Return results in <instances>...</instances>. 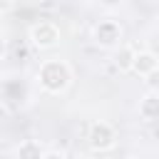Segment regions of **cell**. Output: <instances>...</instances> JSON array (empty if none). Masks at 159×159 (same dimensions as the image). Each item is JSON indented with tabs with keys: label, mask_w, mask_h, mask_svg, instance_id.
<instances>
[{
	"label": "cell",
	"mask_w": 159,
	"mask_h": 159,
	"mask_svg": "<svg viewBox=\"0 0 159 159\" xmlns=\"http://www.w3.org/2000/svg\"><path fill=\"white\" fill-rule=\"evenodd\" d=\"M72 80H75V72H72L70 62L62 57L42 60L37 67V84L45 94H52V97L65 94L72 87Z\"/></svg>",
	"instance_id": "6da1fadb"
},
{
	"label": "cell",
	"mask_w": 159,
	"mask_h": 159,
	"mask_svg": "<svg viewBox=\"0 0 159 159\" xmlns=\"http://www.w3.org/2000/svg\"><path fill=\"white\" fill-rule=\"evenodd\" d=\"M27 40H30V45H32L37 52H47V50H52V47L60 45L62 30H60V25L52 22V20H40V22L30 25Z\"/></svg>",
	"instance_id": "7a4b0ae2"
},
{
	"label": "cell",
	"mask_w": 159,
	"mask_h": 159,
	"mask_svg": "<svg viewBox=\"0 0 159 159\" xmlns=\"http://www.w3.org/2000/svg\"><path fill=\"white\" fill-rule=\"evenodd\" d=\"M114 144H117L114 124H109L107 119H94L87 129V147L94 154H104V152H112Z\"/></svg>",
	"instance_id": "3957f363"
},
{
	"label": "cell",
	"mask_w": 159,
	"mask_h": 159,
	"mask_svg": "<svg viewBox=\"0 0 159 159\" xmlns=\"http://www.w3.org/2000/svg\"><path fill=\"white\" fill-rule=\"evenodd\" d=\"M122 37H124V30L117 20L107 17V20H99L94 27H92V42L102 50H117L122 45Z\"/></svg>",
	"instance_id": "277c9868"
},
{
	"label": "cell",
	"mask_w": 159,
	"mask_h": 159,
	"mask_svg": "<svg viewBox=\"0 0 159 159\" xmlns=\"http://www.w3.org/2000/svg\"><path fill=\"white\" fill-rule=\"evenodd\" d=\"M159 67V57H157V52H152V50H137V57H134V65H132V72L134 75H139L142 80L152 72V70H157Z\"/></svg>",
	"instance_id": "5b68a950"
},
{
	"label": "cell",
	"mask_w": 159,
	"mask_h": 159,
	"mask_svg": "<svg viewBox=\"0 0 159 159\" xmlns=\"http://www.w3.org/2000/svg\"><path fill=\"white\" fill-rule=\"evenodd\" d=\"M134 57H137V50L132 45H119L114 50V57H112V65L117 72H132V65H134Z\"/></svg>",
	"instance_id": "8992f818"
},
{
	"label": "cell",
	"mask_w": 159,
	"mask_h": 159,
	"mask_svg": "<svg viewBox=\"0 0 159 159\" xmlns=\"http://www.w3.org/2000/svg\"><path fill=\"white\" fill-rule=\"evenodd\" d=\"M139 117L142 122H157L159 119V94L154 92H147L142 99H139Z\"/></svg>",
	"instance_id": "52a82bcc"
},
{
	"label": "cell",
	"mask_w": 159,
	"mask_h": 159,
	"mask_svg": "<svg viewBox=\"0 0 159 159\" xmlns=\"http://www.w3.org/2000/svg\"><path fill=\"white\" fill-rule=\"evenodd\" d=\"M42 154H45V149L37 139H25L15 149V159H42Z\"/></svg>",
	"instance_id": "ba28073f"
},
{
	"label": "cell",
	"mask_w": 159,
	"mask_h": 159,
	"mask_svg": "<svg viewBox=\"0 0 159 159\" xmlns=\"http://www.w3.org/2000/svg\"><path fill=\"white\" fill-rule=\"evenodd\" d=\"M144 84H147V89H149V92L159 94V67H157V70H152V72L144 77Z\"/></svg>",
	"instance_id": "9c48e42d"
},
{
	"label": "cell",
	"mask_w": 159,
	"mask_h": 159,
	"mask_svg": "<svg viewBox=\"0 0 159 159\" xmlns=\"http://www.w3.org/2000/svg\"><path fill=\"white\" fill-rule=\"evenodd\" d=\"M42 159H67V157H65V152H60V149H45Z\"/></svg>",
	"instance_id": "30bf717a"
},
{
	"label": "cell",
	"mask_w": 159,
	"mask_h": 159,
	"mask_svg": "<svg viewBox=\"0 0 159 159\" xmlns=\"http://www.w3.org/2000/svg\"><path fill=\"white\" fill-rule=\"evenodd\" d=\"M15 7V0H0V15H7Z\"/></svg>",
	"instance_id": "8fae6325"
},
{
	"label": "cell",
	"mask_w": 159,
	"mask_h": 159,
	"mask_svg": "<svg viewBox=\"0 0 159 159\" xmlns=\"http://www.w3.org/2000/svg\"><path fill=\"white\" fill-rule=\"evenodd\" d=\"M5 52H7V40H5L2 35H0V60L5 57Z\"/></svg>",
	"instance_id": "7c38bea8"
},
{
	"label": "cell",
	"mask_w": 159,
	"mask_h": 159,
	"mask_svg": "<svg viewBox=\"0 0 159 159\" xmlns=\"http://www.w3.org/2000/svg\"><path fill=\"white\" fill-rule=\"evenodd\" d=\"M40 7H47V10L55 7V0H40Z\"/></svg>",
	"instance_id": "4fadbf2b"
},
{
	"label": "cell",
	"mask_w": 159,
	"mask_h": 159,
	"mask_svg": "<svg viewBox=\"0 0 159 159\" xmlns=\"http://www.w3.org/2000/svg\"><path fill=\"white\" fill-rule=\"evenodd\" d=\"M77 159H97V157H92V154H80Z\"/></svg>",
	"instance_id": "5bb4252c"
},
{
	"label": "cell",
	"mask_w": 159,
	"mask_h": 159,
	"mask_svg": "<svg viewBox=\"0 0 159 159\" xmlns=\"http://www.w3.org/2000/svg\"><path fill=\"white\" fill-rule=\"evenodd\" d=\"M87 2H107V0H87Z\"/></svg>",
	"instance_id": "9a60e30c"
}]
</instances>
